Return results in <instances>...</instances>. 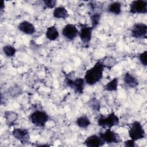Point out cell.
Wrapping results in <instances>:
<instances>
[{"mask_svg":"<svg viewBox=\"0 0 147 147\" xmlns=\"http://www.w3.org/2000/svg\"><path fill=\"white\" fill-rule=\"evenodd\" d=\"M104 68L100 60H98L92 67L86 71L84 76L86 83L92 86L99 82L103 78Z\"/></svg>","mask_w":147,"mask_h":147,"instance_id":"6da1fadb","label":"cell"},{"mask_svg":"<svg viewBox=\"0 0 147 147\" xmlns=\"http://www.w3.org/2000/svg\"><path fill=\"white\" fill-rule=\"evenodd\" d=\"M65 83L75 94H82L83 93L86 84L84 78L75 77L73 74L70 72L65 76Z\"/></svg>","mask_w":147,"mask_h":147,"instance_id":"7a4b0ae2","label":"cell"},{"mask_svg":"<svg viewBox=\"0 0 147 147\" xmlns=\"http://www.w3.org/2000/svg\"><path fill=\"white\" fill-rule=\"evenodd\" d=\"M49 119V115L44 110H34L29 115L30 122L38 127H44Z\"/></svg>","mask_w":147,"mask_h":147,"instance_id":"3957f363","label":"cell"},{"mask_svg":"<svg viewBox=\"0 0 147 147\" xmlns=\"http://www.w3.org/2000/svg\"><path fill=\"white\" fill-rule=\"evenodd\" d=\"M119 123V118L113 111H111L107 115H100L97 119L98 125L103 128H111L117 126Z\"/></svg>","mask_w":147,"mask_h":147,"instance_id":"277c9868","label":"cell"},{"mask_svg":"<svg viewBox=\"0 0 147 147\" xmlns=\"http://www.w3.org/2000/svg\"><path fill=\"white\" fill-rule=\"evenodd\" d=\"M129 135L130 138L134 141L145 137V131L140 122L135 121L131 123L129 129Z\"/></svg>","mask_w":147,"mask_h":147,"instance_id":"5b68a950","label":"cell"},{"mask_svg":"<svg viewBox=\"0 0 147 147\" xmlns=\"http://www.w3.org/2000/svg\"><path fill=\"white\" fill-rule=\"evenodd\" d=\"M99 136L103 141L107 144H118L122 141V140L118 134L113 131L110 128H107L104 132H100Z\"/></svg>","mask_w":147,"mask_h":147,"instance_id":"8992f818","label":"cell"},{"mask_svg":"<svg viewBox=\"0 0 147 147\" xmlns=\"http://www.w3.org/2000/svg\"><path fill=\"white\" fill-rule=\"evenodd\" d=\"M79 26L80 28L78 34L79 38L84 45H88L91 40L94 28L86 24H80Z\"/></svg>","mask_w":147,"mask_h":147,"instance_id":"52a82bcc","label":"cell"},{"mask_svg":"<svg viewBox=\"0 0 147 147\" xmlns=\"http://www.w3.org/2000/svg\"><path fill=\"white\" fill-rule=\"evenodd\" d=\"M11 133L13 136L23 145L28 144L30 141V134L29 130L26 129L21 127L14 128Z\"/></svg>","mask_w":147,"mask_h":147,"instance_id":"ba28073f","label":"cell"},{"mask_svg":"<svg viewBox=\"0 0 147 147\" xmlns=\"http://www.w3.org/2000/svg\"><path fill=\"white\" fill-rule=\"evenodd\" d=\"M129 13L131 14H146L147 13V1L144 0L133 1L130 4Z\"/></svg>","mask_w":147,"mask_h":147,"instance_id":"9c48e42d","label":"cell"},{"mask_svg":"<svg viewBox=\"0 0 147 147\" xmlns=\"http://www.w3.org/2000/svg\"><path fill=\"white\" fill-rule=\"evenodd\" d=\"M146 34L147 25L144 23H136L131 29V35L136 38H146Z\"/></svg>","mask_w":147,"mask_h":147,"instance_id":"30bf717a","label":"cell"},{"mask_svg":"<svg viewBox=\"0 0 147 147\" xmlns=\"http://www.w3.org/2000/svg\"><path fill=\"white\" fill-rule=\"evenodd\" d=\"M61 34L68 40L72 41L78 36L79 30L75 25L68 24L63 27L61 30Z\"/></svg>","mask_w":147,"mask_h":147,"instance_id":"8fae6325","label":"cell"},{"mask_svg":"<svg viewBox=\"0 0 147 147\" xmlns=\"http://www.w3.org/2000/svg\"><path fill=\"white\" fill-rule=\"evenodd\" d=\"M105 142L100 138V137L96 134H92L88 137L84 141V144L88 147H99L104 145Z\"/></svg>","mask_w":147,"mask_h":147,"instance_id":"7c38bea8","label":"cell"},{"mask_svg":"<svg viewBox=\"0 0 147 147\" xmlns=\"http://www.w3.org/2000/svg\"><path fill=\"white\" fill-rule=\"evenodd\" d=\"M18 29L22 33L28 35H32L36 32L34 25L28 21H23L21 22L18 25Z\"/></svg>","mask_w":147,"mask_h":147,"instance_id":"4fadbf2b","label":"cell"},{"mask_svg":"<svg viewBox=\"0 0 147 147\" xmlns=\"http://www.w3.org/2000/svg\"><path fill=\"white\" fill-rule=\"evenodd\" d=\"M4 118L6 125L9 127H11L16 125V122L18 119V114L15 111L7 110L4 112Z\"/></svg>","mask_w":147,"mask_h":147,"instance_id":"5bb4252c","label":"cell"},{"mask_svg":"<svg viewBox=\"0 0 147 147\" xmlns=\"http://www.w3.org/2000/svg\"><path fill=\"white\" fill-rule=\"evenodd\" d=\"M123 82L130 88H135L139 84L137 79L129 72H126L123 76Z\"/></svg>","mask_w":147,"mask_h":147,"instance_id":"9a60e30c","label":"cell"},{"mask_svg":"<svg viewBox=\"0 0 147 147\" xmlns=\"http://www.w3.org/2000/svg\"><path fill=\"white\" fill-rule=\"evenodd\" d=\"M69 16L68 12L65 7L58 6L55 7L53 11V17L57 19H66Z\"/></svg>","mask_w":147,"mask_h":147,"instance_id":"2e32d148","label":"cell"},{"mask_svg":"<svg viewBox=\"0 0 147 147\" xmlns=\"http://www.w3.org/2000/svg\"><path fill=\"white\" fill-rule=\"evenodd\" d=\"M59 36V31L55 25H52L47 28L45 32V37L49 41H55Z\"/></svg>","mask_w":147,"mask_h":147,"instance_id":"e0dca14e","label":"cell"},{"mask_svg":"<svg viewBox=\"0 0 147 147\" xmlns=\"http://www.w3.org/2000/svg\"><path fill=\"white\" fill-rule=\"evenodd\" d=\"M102 12L101 10L90 11V17L91 22V26L95 29L99 24Z\"/></svg>","mask_w":147,"mask_h":147,"instance_id":"ac0fdd59","label":"cell"},{"mask_svg":"<svg viewBox=\"0 0 147 147\" xmlns=\"http://www.w3.org/2000/svg\"><path fill=\"white\" fill-rule=\"evenodd\" d=\"M122 5L119 2H113L107 6V11L109 13L114 15H119L121 13Z\"/></svg>","mask_w":147,"mask_h":147,"instance_id":"d6986e66","label":"cell"},{"mask_svg":"<svg viewBox=\"0 0 147 147\" xmlns=\"http://www.w3.org/2000/svg\"><path fill=\"white\" fill-rule=\"evenodd\" d=\"M100 60L104 67L107 68L108 69H111L117 64L116 59L111 56H106Z\"/></svg>","mask_w":147,"mask_h":147,"instance_id":"ffe728a7","label":"cell"},{"mask_svg":"<svg viewBox=\"0 0 147 147\" xmlns=\"http://www.w3.org/2000/svg\"><path fill=\"white\" fill-rule=\"evenodd\" d=\"M76 125L82 129H86L91 125L90 120L86 115H83L79 117L76 120Z\"/></svg>","mask_w":147,"mask_h":147,"instance_id":"44dd1931","label":"cell"},{"mask_svg":"<svg viewBox=\"0 0 147 147\" xmlns=\"http://www.w3.org/2000/svg\"><path fill=\"white\" fill-rule=\"evenodd\" d=\"M118 86V78H114L104 86V91H117Z\"/></svg>","mask_w":147,"mask_h":147,"instance_id":"7402d4cb","label":"cell"},{"mask_svg":"<svg viewBox=\"0 0 147 147\" xmlns=\"http://www.w3.org/2000/svg\"><path fill=\"white\" fill-rule=\"evenodd\" d=\"M88 106L94 111L99 112L101 108L100 101L96 98H91L87 102Z\"/></svg>","mask_w":147,"mask_h":147,"instance_id":"603a6c76","label":"cell"},{"mask_svg":"<svg viewBox=\"0 0 147 147\" xmlns=\"http://www.w3.org/2000/svg\"><path fill=\"white\" fill-rule=\"evenodd\" d=\"M3 53L8 57H13L16 53V49L11 45H5L2 48Z\"/></svg>","mask_w":147,"mask_h":147,"instance_id":"cb8c5ba5","label":"cell"},{"mask_svg":"<svg viewBox=\"0 0 147 147\" xmlns=\"http://www.w3.org/2000/svg\"><path fill=\"white\" fill-rule=\"evenodd\" d=\"M9 95H10L12 97H17L20 95L22 92V89L18 86H14L11 87L7 91Z\"/></svg>","mask_w":147,"mask_h":147,"instance_id":"d4e9b609","label":"cell"},{"mask_svg":"<svg viewBox=\"0 0 147 147\" xmlns=\"http://www.w3.org/2000/svg\"><path fill=\"white\" fill-rule=\"evenodd\" d=\"M146 56H147V51H145L143 52L140 53L138 56V60L141 64L146 67L147 65V60H146Z\"/></svg>","mask_w":147,"mask_h":147,"instance_id":"484cf974","label":"cell"},{"mask_svg":"<svg viewBox=\"0 0 147 147\" xmlns=\"http://www.w3.org/2000/svg\"><path fill=\"white\" fill-rule=\"evenodd\" d=\"M44 7L46 9H53L55 8L57 1L56 0H44L42 1Z\"/></svg>","mask_w":147,"mask_h":147,"instance_id":"4316f807","label":"cell"},{"mask_svg":"<svg viewBox=\"0 0 147 147\" xmlns=\"http://www.w3.org/2000/svg\"><path fill=\"white\" fill-rule=\"evenodd\" d=\"M136 141L130 139L126 140L124 142V145L126 147H134L136 146Z\"/></svg>","mask_w":147,"mask_h":147,"instance_id":"83f0119b","label":"cell"},{"mask_svg":"<svg viewBox=\"0 0 147 147\" xmlns=\"http://www.w3.org/2000/svg\"><path fill=\"white\" fill-rule=\"evenodd\" d=\"M5 6V2L3 1H1V3H0V11L1 13V15L2 14V13L4 11Z\"/></svg>","mask_w":147,"mask_h":147,"instance_id":"f1b7e54d","label":"cell"}]
</instances>
